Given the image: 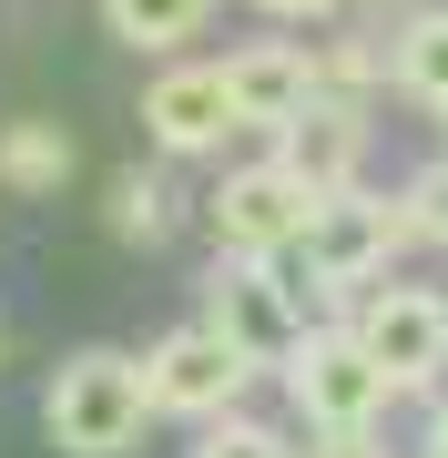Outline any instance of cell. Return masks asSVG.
I'll return each mask as SVG.
<instances>
[{"instance_id":"obj_10","label":"cell","mask_w":448,"mask_h":458,"mask_svg":"<svg viewBox=\"0 0 448 458\" xmlns=\"http://www.w3.org/2000/svg\"><path fill=\"white\" fill-rule=\"evenodd\" d=\"M275 143H285L275 164L296 174V183H306L316 204H326V194H357V164H367V113H357V102H336V92H326V102H316L306 123H285Z\"/></svg>"},{"instance_id":"obj_5","label":"cell","mask_w":448,"mask_h":458,"mask_svg":"<svg viewBox=\"0 0 448 458\" xmlns=\"http://www.w3.org/2000/svg\"><path fill=\"white\" fill-rule=\"evenodd\" d=\"M245 377H255V357H245L234 336H215V327H173V336L143 346L153 418H194V428H215V418H234Z\"/></svg>"},{"instance_id":"obj_11","label":"cell","mask_w":448,"mask_h":458,"mask_svg":"<svg viewBox=\"0 0 448 458\" xmlns=\"http://www.w3.org/2000/svg\"><path fill=\"white\" fill-rule=\"evenodd\" d=\"M387 72H398V92L418 102V113L448 123V11H418L398 31V51H387Z\"/></svg>"},{"instance_id":"obj_2","label":"cell","mask_w":448,"mask_h":458,"mask_svg":"<svg viewBox=\"0 0 448 458\" xmlns=\"http://www.w3.org/2000/svg\"><path fill=\"white\" fill-rule=\"evenodd\" d=\"M398 245H408V204H387V194H326L316 225H306V245H296V276L316 295H367V285H387Z\"/></svg>"},{"instance_id":"obj_16","label":"cell","mask_w":448,"mask_h":458,"mask_svg":"<svg viewBox=\"0 0 448 458\" xmlns=\"http://www.w3.org/2000/svg\"><path fill=\"white\" fill-rule=\"evenodd\" d=\"M398 204H408V245H448V164H438V174H418Z\"/></svg>"},{"instance_id":"obj_12","label":"cell","mask_w":448,"mask_h":458,"mask_svg":"<svg viewBox=\"0 0 448 458\" xmlns=\"http://www.w3.org/2000/svg\"><path fill=\"white\" fill-rule=\"evenodd\" d=\"M102 21H113V41H133V51H183L215 21V0H102Z\"/></svg>"},{"instance_id":"obj_13","label":"cell","mask_w":448,"mask_h":458,"mask_svg":"<svg viewBox=\"0 0 448 458\" xmlns=\"http://www.w3.org/2000/svg\"><path fill=\"white\" fill-rule=\"evenodd\" d=\"M0 183H21V194L72 183V143H62L51 123H11V132H0Z\"/></svg>"},{"instance_id":"obj_14","label":"cell","mask_w":448,"mask_h":458,"mask_svg":"<svg viewBox=\"0 0 448 458\" xmlns=\"http://www.w3.org/2000/svg\"><path fill=\"white\" fill-rule=\"evenodd\" d=\"M113 234H123V245H164V234H173V194L153 174H123L113 183Z\"/></svg>"},{"instance_id":"obj_9","label":"cell","mask_w":448,"mask_h":458,"mask_svg":"<svg viewBox=\"0 0 448 458\" xmlns=\"http://www.w3.org/2000/svg\"><path fill=\"white\" fill-rule=\"evenodd\" d=\"M224 82H234V123H255V132H285V123H306L316 102H326V82H316V51L285 41V31L234 41V51H224Z\"/></svg>"},{"instance_id":"obj_18","label":"cell","mask_w":448,"mask_h":458,"mask_svg":"<svg viewBox=\"0 0 448 458\" xmlns=\"http://www.w3.org/2000/svg\"><path fill=\"white\" fill-rule=\"evenodd\" d=\"M306 458H377V428H357V438H316Z\"/></svg>"},{"instance_id":"obj_20","label":"cell","mask_w":448,"mask_h":458,"mask_svg":"<svg viewBox=\"0 0 448 458\" xmlns=\"http://www.w3.org/2000/svg\"><path fill=\"white\" fill-rule=\"evenodd\" d=\"M377 11H408V0H377Z\"/></svg>"},{"instance_id":"obj_6","label":"cell","mask_w":448,"mask_h":458,"mask_svg":"<svg viewBox=\"0 0 448 458\" xmlns=\"http://www.w3.org/2000/svg\"><path fill=\"white\" fill-rule=\"evenodd\" d=\"M347 336L367 346V367L408 397V387H428V377L448 367V295L438 285H367L357 316H347Z\"/></svg>"},{"instance_id":"obj_15","label":"cell","mask_w":448,"mask_h":458,"mask_svg":"<svg viewBox=\"0 0 448 458\" xmlns=\"http://www.w3.org/2000/svg\"><path fill=\"white\" fill-rule=\"evenodd\" d=\"M194 458H296V448H285L275 428H255L245 408H234V418H215V428L194 438Z\"/></svg>"},{"instance_id":"obj_1","label":"cell","mask_w":448,"mask_h":458,"mask_svg":"<svg viewBox=\"0 0 448 458\" xmlns=\"http://www.w3.org/2000/svg\"><path fill=\"white\" fill-rule=\"evenodd\" d=\"M143 428H153L143 357L82 346V357H62V367H51V387H41V438L62 448V458H133Z\"/></svg>"},{"instance_id":"obj_17","label":"cell","mask_w":448,"mask_h":458,"mask_svg":"<svg viewBox=\"0 0 448 458\" xmlns=\"http://www.w3.org/2000/svg\"><path fill=\"white\" fill-rule=\"evenodd\" d=\"M255 11H266V21H336L347 0H255Z\"/></svg>"},{"instance_id":"obj_8","label":"cell","mask_w":448,"mask_h":458,"mask_svg":"<svg viewBox=\"0 0 448 458\" xmlns=\"http://www.w3.org/2000/svg\"><path fill=\"white\" fill-rule=\"evenodd\" d=\"M143 132H153V153H173V164L234 143V82H224V62H164L143 82Z\"/></svg>"},{"instance_id":"obj_7","label":"cell","mask_w":448,"mask_h":458,"mask_svg":"<svg viewBox=\"0 0 448 458\" xmlns=\"http://www.w3.org/2000/svg\"><path fill=\"white\" fill-rule=\"evenodd\" d=\"M204 214H215V245H224V255L285 265V255L306 245V225H316V194H306V183H296V174H285L275 153H266V164L224 174V183H215V204H204Z\"/></svg>"},{"instance_id":"obj_19","label":"cell","mask_w":448,"mask_h":458,"mask_svg":"<svg viewBox=\"0 0 448 458\" xmlns=\"http://www.w3.org/2000/svg\"><path fill=\"white\" fill-rule=\"evenodd\" d=\"M428 458H448V397H438V418H428Z\"/></svg>"},{"instance_id":"obj_3","label":"cell","mask_w":448,"mask_h":458,"mask_svg":"<svg viewBox=\"0 0 448 458\" xmlns=\"http://www.w3.org/2000/svg\"><path fill=\"white\" fill-rule=\"evenodd\" d=\"M306 295H316V285H306V276H285V265L224 255V265H215V285H204V306H215L204 327H215V336H234L255 367H285V357H296V346L316 336Z\"/></svg>"},{"instance_id":"obj_4","label":"cell","mask_w":448,"mask_h":458,"mask_svg":"<svg viewBox=\"0 0 448 458\" xmlns=\"http://www.w3.org/2000/svg\"><path fill=\"white\" fill-rule=\"evenodd\" d=\"M285 397H296V418L316 428V438H357V428H377L387 418V377L367 367V346L347 327H316L296 357H285Z\"/></svg>"}]
</instances>
